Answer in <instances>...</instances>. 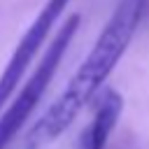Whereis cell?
Here are the masks:
<instances>
[{
	"mask_svg": "<svg viewBox=\"0 0 149 149\" xmlns=\"http://www.w3.org/2000/svg\"><path fill=\"white\" fill-rule=\"evenodd\" d=\"M144 9H147V0H119L112 16L102 26L95 44L79 63L77 72L70 77L63 93L47 107V112L30 128L23 149H44L72 126L79 112L100 93L102 84L114 72L116 63L123 58L144 16Z\"/></svg>",
	"mask_w": 149,
	"mask_h": 149,
	"instance_id": "obj_1",
	"label": "cell"
},
{
	"mask_svg": "<svg viewBox=\"0 0 149 149\" xmlns=\"http://www.w3.org/2000/svg\"><path fill=\"white\" fill-rule=\"evenodd\" d=\"M81 16L79 14H70L63 26L56 30L54 40L49 42V47L44 49L40 63L35 65V70L30 72V77L23 81L21 91L5 105V109L0 112V149H7V144L14 140V135L19 133V128L28 121V116L35 112V107L40 105L44 91L49 88L70 42L74 40L77 30H79Z\"/></svg>",
	"mask_w": 149,
	"mask_h": 149,
	"instance_id": "obj_2",
	"label": "cell"
},
{
	"mask_svg": "<svg viewBox=\"0 0 149 149\" xmlns=\"http://www.w3.org/2000/svg\"><path fill=\"white\" fill-rule=\"evenodd\" d=\"M70 5V0H47L44 7L37 12V16L33 19V23L26 28L23 37L19 40V44L14 47L2 74H0V112L5 109V105L12 100V95L16 93L19 84H23V77L30 68V63L35 61L37 51L44 47L49 33L54 30L56 21L61 19V14L65 12V7Z\"/></svg>",
	"mask_w": 149,
	"mask_h": 149,
	"instance_id": "obj_3",
	"label": "cell"
},
{
	"mask_svg": "<svg viewBox=\"0 0 149 149\" xmlns=\"http://www.w3.org/2000/svg\"><path fill=\"white\" fill-rule=\"evenodd\" d=\"M121 112H123V98L114 88L102 91L98 95V105H95L93 119L81 133L79 149H105L109 135L116 128V121H119Z\"/></svg>",
	"mask_w": 149,
	"mask_h": 149,
	"instance_id": "obj_4",
	"label": "cell"
}]
</instances>
